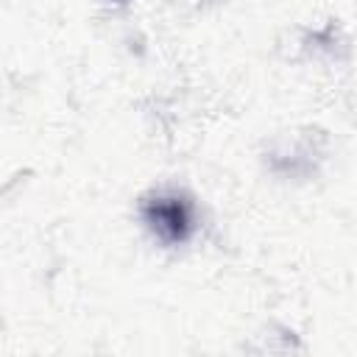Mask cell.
<instances>
[{
    "label": "cell",
    "instance_id": "obj_1",
    "mask_svg": "<svg viewBox=\"0 0 357 357\" xmlns=\"http://www.w3.org/2000/svg\"><path fill=\"white\" fill-rule=\"evenodd\" d=\"M139 212H142V220L148 223V229L167 245L184 243L192 231L190 204L181 195H151L142 201Z\"/></svg>",
    "mask_w": 357,
    "mask_h": 357
}]
</instances>
